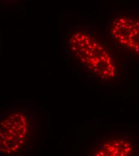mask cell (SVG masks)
<instances>
[{"mask_svg": "<svg viewBox=\"0 0 139 156\" xmlns=\"http://www.w3.org/2000/svg\"><path fill=\"white\" fill-rule=\"evenodd\" d=\"M84 156H139V138L128 132H107L88 147Z\"/></svg>", "mask_w": 139, "mask_h": 156, "instance_id": "3957f363", "label": "cell"}, {"mask_svg": "<svg viewBox=\"0 0 139 156\" xmlns=\"http://www.w3.org/2000/svg\"><path fill=\"white\" fill-rule=\"evenodd\" d=\"M67 55L90 79L113 82L118 75L116 60L94 27H73L66 39Z\"/></svg>", "mask_w": 139, "mask_h": 156, "instance_id": "6da1fadb", "label": "cell"}, {"mask_svg": "<svg viewBox=\"0 0 139 156\" xmlns=\"http://www.w3.org/2000/svg\"><path fill=\"white\" fill-rule=\"evenodd\" d=\"M111 37L119 44L139 57V15L134 12H115L108 22Z\"/></svg>", "mask_w": 139, "mask_h": 156, "instance_id": "277c9868", "label": "cell"}, {"mask_svg": "<svg viewBox=\"0 0 139 156\" xmlns=\"http://www.w3.org/2000/svg\"><path fill=\"white\" fill-rule=\"evenodd\" d=\"M38 114L28 106L10 108L1 115L0 149L3 156H24L36 145Z\"/></svg>", "mask_w": 139, "mask_h": 156, "instance_id": "7a4b0ae2", "label": "cell"}]
</instances>
